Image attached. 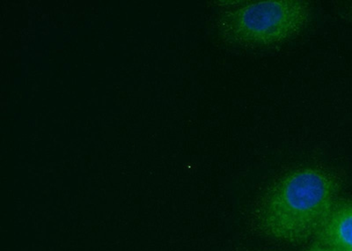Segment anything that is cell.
<instances>
[{"label":"cell","instance_id":"277c9868","mask_svg":"<svg viewBox=\"0 0 352 251\" xmlns=\"http://www.w3.org/2000/svg\"><path fill=\"white\" fill-rule=\"evenodd\" d=\"M303 251H336L332 249L331 247L327 245V244L322 243L318 240L314 239L306 244V247Z\"/></svg>","mask_w":352,"mask_h":251},{"label":"cell","instance_id":"5b68a950","mask_svg":"<svg viewBox=\"0 0 352 251\" xmlns=\"http://www.w3.org/2000/svg\"><path fill=\"white\" fill-rule=\"evenodd\" d=\"M257 251H280V250H261Z\"/></svg>","mask_w":352,"mask_h":251},{"label":"cell","instance_id":"8992f818","mask_svg":"<svg viewBox=\"0 0 352 251\" xmlns=\"http://www.w3.org/2000/svg\"><path fill=\"white\" fill-rule=\"evenodd\" d=\"M347 251H352V250H347Z\"/></svg>","mask_w":352,"mask_h":251},{"label":"cell","instance_id":"7a4b0ae2","mask_svg":"<svg viewBox=\"0 0 352 251\" xmlns=\"http://www.w3.org/2000/svg\"><path fill=\"white\" fill-rule=\"evenodd\" d=\"M310 15V6L297 0L221 1L219 32L226 43L238 48L274 49L302 32Z\"/></svg>","mask_w":352,"mask_h":251},{"label":"cell","instance_id":"6da1fadb","mask_svg":"<svg viewBox=\"0 0 352 251\" xmlns=\"http://www.w3.org/2000/svg\"><path fill=\"white\" fill-rule=\"evenodd\" d=\"M340 184L320 165H300L281 172L254 200L248 225L256 237L298 246L316 238L340 197Z\"/></svg>","mask_w":352,"mask_h":251},{"label":"cell","instance_id":"3957f363","mask_svg":"<svg viewBox=\"0 0 352 251\" xmlns=\"http://www.w3.org/2000/svg\"><path fill=\"white\" fill-rule=\"evenodd\" d=\"M314 239L336 251L352 250V201L336 203Z\"/></svg>","mask_w":352,"mask_h":251}]
</instances>
